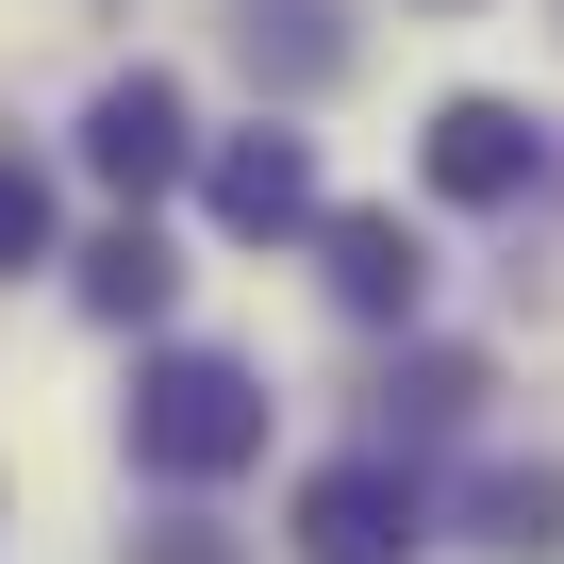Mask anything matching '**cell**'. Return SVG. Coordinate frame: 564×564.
<instances>
[{"label":"cell","instance_id":"cell-5","mask_svg":"<svg viewBox=\"0 0 564 564\" xmlns=\"http://www.w3.org/2000/svg\"><path fill=\"white\" fill-rule=\"evenodd\" d=\"M432 199H481V216L531 199V117L514 100H448L432 117Z\"/></svg>","mask_w":564,"mask_h":564},{"label":"cell","instance_id":"cell-10","mask_svg":"<svg viewBox=\"0 0 564 564\" xmlns=\"http://www.w3.org/2000/svg\"><path fill=\"white\" fill-rule=\"evenodd\" d=\"M133 564H232V547H216V531H150Z\"/></svg>","mask_w":564,"mask_h":564},{"label":"cell","instance_id":"cell-2","mask_svg":"<svg viewBox=\"0 0 564 564\" xmlns=\"http://www.w3.org/2000/svg\"><path fill=\"white\" fill-rule=\"evenodd\" d=\"M84 166H100L117 199H166V183L199 166V133H183V84H166V67L100 84V117H84Z\"/></svg>","mask_w":564,"mask_h":564},{"label":"cell","instance_id":"cell-3","mask_svg":"<svg viewBox=\"0 0 564 564\" xmlns=\"http://www.w3.org/2000/svg\"><path fill=\"white\" fill-rule=\"evenodd\" d=\"M300 564H415V481L399 465H316L300 481Z\"/></svg>","mask_w":564,"mask_h":564},{"label":"cell","instance_id":"cell-9","mask_svg":"<svg viewBox=\"0 0 564 564\" xmlns=\"http://www.w3.org/2000/svg\"><path fill=\"white\" fill-rule=\"evenodd\" d=\"M0 265H51V183L0 150Z\"/></svg>","mask_w":564,"mask_h":564},{"label":"cell","instance_id":"cell-4","mask_svg":"<svg viewBox=\"0 0 564 564\" xmlns=\"http://www.w3.org/2000/svg\"><path fill=\"white\" fill-rule=\"evenodd\" d=\"M199 199H216V232H316V150L300 133H216V166H199Z\"/></svg>","mask_w":564,"mask_h":564},{"label":"cell","instance_id":"cell-7","mask_svg":"<svg viewBox=\"0 0 564 564\" xmlns=\"http://www.w3.org/2000/svg\"><path fill=\"white\" fill-rule=\"evenodd\" d=\"M84 316H133V333L166 316V232H150V216H117V232L84 249Z\"/></svg>","mask_w":564,"mask_h":564},{"label":"cell","instance_id":"cell-1","mask_svg":"<svg viewBox=\"0 0 564 564\" xmlns=\"http://www.w3.org/2000/svg\"><path fill=\"white\" fill-rule=\"evenodd\" d=\"M249 448H265V382H249V366L166 349V366L133 382V465H150V481H232Z\"/></svg>","mask_w":564,"mask_h":564},{"label":"cell","instance_id":"cell-8","mask_svg":"<svg viewBox=\"0 0 564 564\" xmlns=\"http://www.w3.org/2000/svg\"><path fill=\"white\" fill-rule=\"evenodd\" d=\"M481 547L498 564H564V481L531 465V481H481Z\"/></svg>","mask_w":564,"mask_h":564},{"label":"cell","instance_id":"cell-6","mask_svg":"<svg viewBox=\"0 0 564 564\" xmlns=\"http://www.w3.org/2000/svg\"><path fill=\"white\" fill-rule=\"evenodd\" d=\"M316 249H333V300H349V316H415V300H432V249H415L399 216H333V199H316Z\"/></svg>","mask_w":564,"mask_h":564}]
</instances>
